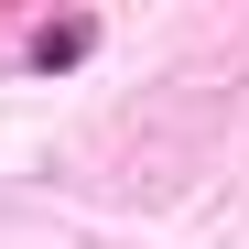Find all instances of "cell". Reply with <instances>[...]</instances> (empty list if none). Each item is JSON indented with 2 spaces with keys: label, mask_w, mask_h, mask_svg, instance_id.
<instances>
[{
  "label": "cell",
  "mask_w": 249,
  "mask_h": 249,
  "mask_svg": "<svg viewBox=\"0 0 249 249\" xmlns=\"http://www.w3.org/2000/svg\"><path fill=\"white\" fill-rule=\"evenodd\" d=\"M98 44V22H54V33H33V65H76Z\"/></svg>",
  "instance_id": "6da1fadb"
}]
</instances>
